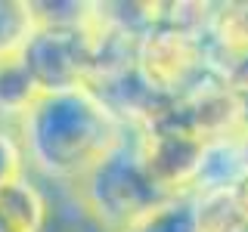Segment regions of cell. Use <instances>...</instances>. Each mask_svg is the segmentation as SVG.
<instances>
[{
  "instance_id": "1",
  "label": "cell",
  "mask_w": 248,
  "mask_h": 232,
  "mask_svg": "<svg viewBox=\"0 0 248 232\" xmlns=\"http://www.w3.org/2000/svg\"><path fill=\"white\" fill-rule=\"evenodd\" d=\"M28 167L53 186H78L124 136V121L96 90L46 93L22 115Z\"/></svg>"
},
{
  "instance_id": "2",
  "label": "cell",
  "mask_w": 248,
  "mask_h": 232,
  "mask_svg": "<svg viewBox=\"0 0 248 232\" xmlns=\"http://www.w3.org/2000/svg\"><path fill=\"white\" fill-rule=\"evenodd\" d=\"M93 214L108 226V232H130L143 217H149L168 195L149 176L140 155V139L130 124H124V136L96 167L75 186Z\"/></svg>"
},
{
  "instance_id": "3",
  "label": "cell",
  "mask_w": 248,
  "mask_h": 232,
  "mask_svg": "<svg viewBox=\"0 0 248 232\" xmlns=\"http://www.w3.org/2000/svg\"><path fill=\"white\" fill-rule=\"evenodd\" d=\"M137 72L158 96L180 102L192 90H199L211 74L208 59V34L161 19L143 34L137 46Z\"/></svg>"
},
{
  "instance_id": "4",
  "label": "cell",
  "mask_w": 248,
  "mask_h": 232,
  "mask_svg": "<svg viewBox=\"0 0 248 232\" xmlns=\"http://www.w3.org/2000/svg\"><path fill=\"white\" fill-rule=\"evenodd\" d=\"M134 130L140 139L143 164L149 170V176L158 183V189H165L168 195L192 192L202 155H205V139L180 118L177 102L155 121Z\"/></svg>"
},
{
  "instance_id": "5",
  "label": "cell",
  "mask_w": 248,
  "mask_h": 232,
  "mask_svg": "<svg viewBox=\"0 0 248 232\" xmlns=\"http://www.w3.org/2000/svg\"><path fill=\"white\" fill-rule=\"evenodd\" d=\"M22 59L28 62L31 74L41 87V96L90 87V77H93L90 19L84 25L37 28V34L25 46Z\"/></svg>"
},
{
  "instance_id": "6",
  "label": "cell",
  "mask_w": 248,
  "mask_h": 232,
  "mask_svg": "<svg viewBox=\"0 0 248 232\" xmlns=\"http://www.w3.org/2000/svg\"><path fill=\"white\" fill-rule=\"evenodd\" d=\"M177 112L205 143L242 133V102L217 77H208L199 90H192L186 99H180Z\"/></svg>"
},
{
  "instance_id": "7",
  "label": "cell",
  "mask_w": 248,
  "mask_h": 232,
  "mask_svg": "<svg viewBox=\"0 0 248 232\" xmlns=\"http://www.w3.org/2000/svg\"><path fill=\"white\" fill-rule=\"evenodd\" d=\"M248 176V133L205 143L192 192H236Z\"/></svg>"
},
{
  "instance_id": "8",
  "label": "cell",
  "mask_w": 248,
  "mask_h": 232,
  "mask_svg": "<svg viewBox=\"0 0 248 232\" xmlns=\"http://www.w3.org/2000/svg\"><path fill=\"white\" fill-rule=\"evenodd\" d=\"M46 223V192L25 174L0 189V232H41Z\"/></svg>"
},
{
  "instance_id": "9",
  "label": "cell",
  "mask_w": 248,
  "mask_h": 232,
  "mask_svg": "<svg viewBox=\"0 0 248 232\" xmlns=\"http://www.w3.org/2000/svg\"><path fill=\"white\" fill-rule=\"evenodd\" d=\"M46 223L41 232H108L75 186L46 183Z\"/></svg>"
},
{
  "instance_id": "10",
  "label": "cell",
  "mask_w": 248,
  "mask_h": 232,
  "mask_svg": "<svg viewBox=\"0 0 248 232\" xmlns=\"http://www.w3.org/2000/svg\"><path fill=\"white\" fill-rule=\"evenodd\" d=\"M37 99H41V87H37L28 62L22 56L0 62V124L19 127L22 115Z\"/></svg>"
},
{
  "instance_id": "11",
  "label": "cell",
  "mask_w": 248,
  "mask_h": 232,
  "mask_svg": "<svg viewBox=\"0 0 248 232\" xmlns=\"http://www.w3.org/2000/svg\"><path fill=\"white\" fill-rule=\"evenodd\" d=\"M37 28L34 0H0V62L22 56Z\"/></svg>"
},
{
  "instance_id": "12",
  "label": "cell",
  "mask_w": 248,
  "mask_h": 232,
  "mask_svg": "<svg viewBox=\"0 0 248 232\" xmlns=\"http://www.w3.org/2000/svg\"><path fill=\"white\" fill-rule=\"evenodd\" d=\"M199 232H242L248 223L239 211L236 192H192Z\"/></svg>"
},
{
  "instance_id": "13",
  "label": "cell",
  "mask_w": 248,
  "mask_h": 232,
  "mask_svg": "<svg viewBox=\"0 0 248 232\" xmlns=\"http://www.w3.org/2000/svg\"><path fill=\"white\" fill-rule=\"evenodd\" d=\"M130 232H199L196 195H192V192H183V195L168 198L165 204H158L149 217H143Z\"/></svg>"
},
{
  "instance_id": "14",
  "label": "cell",
  "mask_w": 248,
  "mask_h": 232,
  "mask_svg": "<svg viewBox=\"0 0 248 232\" xmlns=\"http://www.w3.org/2000/svg\"><path fill=\"white\" fill-rule=\"evenodd\" d=\"M25 145H22L19 127L0 124V189L25 176Z\"/></svg>"
},
{
  "instance_id": "15",
  "label": "cell",
  "mask_w": 248,
  "mask_h": 232,
  "mask_svg": "<svg viewBox=\"0 0 248 232\" xmlns=\"http://www.w3.org/2000/svg\"><path fill=\"white\" fill-rule=\"evenodd\" d=\"M236 201H239V211H242L245 223H248V176H245L242 183H239V189H236Z\"/></svg>"
}]
</instances>
